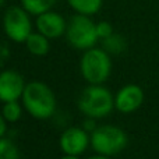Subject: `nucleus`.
Wrapping results in <instances>:
<instances>
[{"label": "nucleus", "instance_id": "obj_16", "mask_svg": "<svg viewBox=\"0 0 159 159\" xmlns=\"http://www.w3.org/2000/svg\"><path fill=\"white\" fill-rule=\"evenodd\" d=\"M103 46H105V50H107V52L119 53V52H121V50H124L126 43H124L123 38H121L120 35L112 34L110 36L103 39Z\"/></svg>", "mask_w": 159, "mask_h": 159}, {"label": "nucleus", "instance_id": "obj_7", "mask_svg": "<svg viewBox=\"0 0 159 159\" xmlns=\"http://www.w3.org/2000/svg\"><path fill=\"white\" fill-rule=\"evenodd\" d=\"M91 143V135L85 129L80 127H70L60 135V149L64 152L66 157L75 158L84 154Z\"/></svg>", "mask_w": 159, "mask_h": 159}, {"label": "nucleus", "instance_id": "obj_12", "mask_svg": "<svg viewBox=\"0 0 159 159\" xmlns=\"http://www.w3.org/2000/svg\"><path fill=\"white\" fill-rule=\"evenodd\" d=\"M70 7L75 10L80 14H85V16H92V14L98 13L102 7V2L103 0H67Z\"/></svg>", "mask_w": 159, "mask_h": 159}, {"label": "nucleus", "instance_id": "obj_9", "mask_svg": "<svg viewBox=\"0 0 159 159\" xmlns=\"http://www.w3.org/2000/svg\"><path fill=\"white\" fill-rule=\"evenodd\" d=\"M144 102V91L135 84H129L119 89L115 96V107L121 113L137 110Z\"/></svg>", "mask_w": 159, "mask_h": 159}, {"label": "nucleus", "instance_id": "obj_1", "mask_svg": "<svg viewBox=\"0 0 159 159\" xmlns=\"http://www.w3.org/2000/svg\"><path fill=\"white\" fill-rule=\"evenodd\" d=\"M21 98L27 112L39 120L52 117L56 110L55 93L46 84L41 81H31L25 85Z\"/></svg>", "mask_w": 159, "mask_h": 159}, {"label": "nucleus", "instance_id": "obj_2", "mask_svg": "<svg viewBox=\"0 0 159 159\" xmlns=\"http://www.w3.org/2000/svg\"><path fill=\"white\" fill-rule=\"evenodd\" d=\"M115 107V98L101 84H89L78 98V109L87 117L103 119Z\"/></svg>", "mask_w": 159, "mask_h": 159}, {"label": "nucleus", "instance_id": "obj_19", "mask_svg": "<svg viewBox=\"0 0 159 159\" xmlns=\"http://www.w3.org/2000/svg\"><path fill=\"white\" fill-rule=\"evenodd\" d=\"M6 119L3 115H0V137H4L6 131H7V126H6Z\"/></svg>", "mask_w": 159, "mask_h": 159}, {"label": "nucleus", "instance_id": "obj_5", "mask_svg": "<svg viewBox=\"0 0 159 159\" xmlns=\"http://www.w3.org/2000/svg\"><path fill=\"white\" fill-rule=\"evenodd\" d=\"M66 38L73 48L78 50H87L93 48L98 42V32L96 24L85 14H77L71 17L70 22L67 24Z\"/></svg>", "mask_w": 159, "mask_h": 159}, {"label": "nucleus", "instance_id": "obj_6", "mask_svg": "<svg viewBox=\"0 0 159 159\" xmlns=\"http://www.w3.org/2000/svg\"><path fill=\"white\" fill-rule=\"evenodd\" d=\"M3 30L4 34L13 42L21 43L32 34V24H31L30 13L24 7L13 6L4 13L3 17Z\"/></svg>", "mask_w": 159, "mask_h": 159}, {"label": "nucleus", "instance_id": "obj_13", "mask_svg": "<svg viewBox=\"0 0 159 159\" xmlns=\"http://www.w3.org/2000/svg\"><path fill=\"white\" fill-rule=\"evenodd\" d=\"M56 4V0H21V6L31 14V16H39L46 11L52 10Z\"/></svg>", "mask_w": 159, "mask_h": 159}, {"label": "nucleus", "instance_id": "obj_18", "mask_svg": "<svg viewBox=\"0 0 159 159\" xmlns=\"http://www.w3.org/2000/svg\"><path fill=\"white\" fill-rule=\"evenodd\" d=\"M95 120L96 119H92V117H88V120L87 121H84V129L87 130H91V131H93V130L96 129L95 127Z\"/></svg>", "mask_w": 159, "mask_h": 159}, {"label": "nucleus", "instance_id": "obj_8", "mask_svg": "<svg viewBox=\"0 0 159 159\" xmlns=\"http://www.w3.org/2000/svg\"><path fill=\"white\" fill-rule=\"evenodd\" d=\"M24 77L14 70H4L0 73V101H18L25 89Z\"/></svg>", "mask_w": 159, "mask_h": 159}, {"label": "nucleus", "instance_id": "obj_11", "mask_svg": "<svg viewBox=\"0 0 159 159\" xmlns=\"http://www.w3.org/2000/svg\"><path fill=\"white\" fill-rule=\"evenodd\" d=\"M30 53L35 56H45L49 52V38L38 31L36 34H31L24 42Z\"/></svg>", "mask_w": 159, "mask_h": 159}, {"label": "nucleus", "instance_id": "obj_17", "mask_svg": "<svg viewBox=\"0 0 159 159\" xmlns=\"http://www.w3.org/2000/svg\"><path fill=\"white\" fill-rule=\"evenodd\" d=\"M96 32H98V38L103 41L105 38H107V36H110L113 34V27L110 22L101 21L96 24Z\"/></svg>", "mask_w": 159, "mask_h": 159}, {"label": "nucleus", "instance_id": "obj_4", "mask_svg": "<svg viewBox=\"0 0 159 159\" xmlns=\"http://www.w3.org/2000/svg\"><path fill=\"white\" fill-rule=\"evenodd\" d=\"M91 145L99 157H112L121 152L127 145V135L116 126L96 127L91 134Z\"/></svg>", "mask_w": 159, "mask_h": 159}, {"label": "nucleus", "instance_id": "obj_15", "mask_svg": "<svg viewBox=\"0 0 159 159\" xmlns=\"http://www.w3.org/2000/svg\"><path fill=\"white\" fill-rule=\"evenodd\" d=\"M20 151L11 140L0 137V159H17Z\"/></svg>", "mask_w": 159, "mask_h": 159}, {"label": "nucleus", "instance_id": "obj_10", "mask_svg": "<svg viewBox=\"0 0 159 159\" xmlns=\"http://www.w3.org/2000/svg\"><path fill=\"white\" fill-rule=\"evenodd\" d=\"M36 28L49 39H57L66 34L67 22L59 13L49 10L43 14H39L36 18Z\"/></svg>", "mask_w": 159, "mask_h": 159}, {"label": "nucleus", "instance_id": "obj_20", "mask_svg": "<svg viewBox=\"0 0 159 159\" xmlns=\"http://www.w3.org/2000/svg\"><path fill=\"white\" fill-rule=\"evenodd\" d=\"M3 3H4V0H0V7L3 6Z\"/></svg>", "mask_w": 159, "mask_h": 159}, {"label": "nucleus", "instance_id": "obj_3", "mask_svg": "<svg viewBox=\"0 0 159 159\" xmlns=\"http://www.w3.org/2000/svg\"><path fill=\"white\" fill-rule=\"evenodd\" d=\"M80 70L85 81L89 84H103L112 71V60L105 49L89 48L82 55Z\"/></svg>", "mask_w": 159, "mask_h": 159}, {"label": "nucleus", "instance_id": "obj_14", "mask_svg": "<svg viewBox=\"0 0 159 159\" xmlns=\"http://www.w3.org/2000/svg\"><path fill=\"white\" fill-rule=\"evenodd\" d=\"M21 106H20L18 101H10V102H4V106H3L2 115L4 116V119L10 123H14V121L20 120L21 117Z\"/></svg>", "mask_w": 159, "mask_h": 159}]
</instances>
